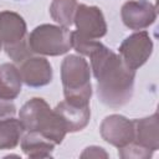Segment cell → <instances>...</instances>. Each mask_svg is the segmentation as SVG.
Listing matches in <instances>:
<instances>
[{
  "instance_id": "cell-1",
  "label": "cell",
  "mask_w": 159,
  "mask_h": 159,
  "mask_svg": "<svg viewBox=\"0 0 159 159\" xmlns=\"http://www.w3.org/2000/svg\"><path fill=\"white\" fill-rule=\"evenodd\" d=\"M88 57L97 80V94L101 102L111 108L127 104L134 93L135 71L127 67L119 55L102 42Z\"/></svg>"
},
{
  "instance_id": "cell-2",
  "label": "cell",
  "mask_w": 159,
  "mask_h": 159,
  "mask_svg": "<svg viewBox=\"0 0 159 159\" xmlns=\"http://www.w3.org/2000/svg\"><path fill=\"white\" fill-rule=\"evenodd\" d=\"M19 119L26 132H37L52 143L61 144L67 130L60 117L40 97L29 99L19 112Z\"/></svg>"
},
{
  "instance_id": "cell-3",
  "label": "cell",
  "mask_w": 159,
  "mask_h": 159,
  "mask_svg": "<svg viewBox=\"0 0 159 159\" xmlns=\"http://www.w3.org/2000/svg\"><path fill=\"white\" fill-rule=\"evenodd\" d=\"M61 81L65 101L87 106L92 97L91 68L88 62L78 55H68L61 63Z\"/></svg>"
},
{
  "instance_id": "cell-4",
  "label": "cell",
  "mask_w": 159,
  "mask_h": 159,
  "mask_svg": "<svg viewBox=\"0 0 159 159\" xmlns=\"http://www.w3.org/2000/svg\"><path fill=\"white\" fill-rule=\"evenodd\" d=\"M27 26L24 17L10 10L0 11V42L4 45L6 55L16 63L31 56V50L26 37Z\"/></svg>"
},
{
  "instance_id": "cell-5",
  "label": "cell",
  "mask_w": 159,
  "mask_h": 159,
  "mask_svg": "<svg viewBox=\"0 0 159 159\" xmlns=\"http://www.w3.org/2000/svg\"><path fill=\"white\" fill-rule=\"evenodd\" d=\"M27 41L32 53L43 56L65 55L72 47L68 27L51 24L36 26L27 37Z\"/></svg>"
},
{
  "instance_id": "cell-6",
  "label": "cell",
  "mask_w": 159,
  "mask_h": 159,
  "mask_svg": "<svg viewBox=\"0 0 159 159\" xmlns=\"http://www.w3.org/2000/svg\"><path fill=\"white\" fill-rule=\"evenodd\" d=\"M153 52V41L144 30L129 35L119 46V57L127 67L137 71L150 57Z\"/></svg>"
},
{
  "instance_id": "cell-7",
  "label": "cell",
  "mask_w": 159,
  "mask_h": 159,
  "mask_svg": "<svg viewBox=\"0 0 159 159\" xmlns=\"http://www.w3.org/2000/svg\"><path fill=\"white\" fill-rule=\"evenodd\" d=\"M99 133L104 142L120 149L134 140V124L124 116L109 114L102 120Z\"/></svg>"
},
{
  "instance_id": "cell-8",
  "label": "cell",
  "mask_w": 159,
  "mask_h": 159,
  "mask_svg": "<svg viewBox=\"0 0 159 159\" xmlns=\"http://www.w3.org/2000/svg\"><path fill=\"white\" fill-rule=\"evenodd\" d=\"M73 24L77 27V32L86 39L97 40L107 34V22L98 6L80 4L75 14Z\"/></svg>"
},
{
  "instance_id": "cell-9",
  "label": "cell",
  "mask_w": 159,
  "mask_h": 159,
  "mask_svg": "<svg viewBox=\"0 0 159 159\" xmlns=\"http://www.w3.org/2000/svg\"><path fill=\"white\" fill-rule=\"evenodd\" d=\"M120 17L128 29L140 31L154 24L157 19V10L149 1L128 0L122 5Z\"/></svg>"
},
{
  "instance_id": "cell-10",
  "label": "cell",
  "mask_w": 159,
  "mask_h": 159,
  "mask_svg": "<svg viewBox=\"0 0 159 159\" xmlns=\"http://www.w3.org/2000/svg\"><path fill=\"white\" fill-rule=\"evenodd\" d=\"M19 72L22 82L29 87H43L52 81V66L40 56H30L20 62Z\"/></svg>"
},
{
  "instance_id": "cell-11",
  "label": "cell",
  "mask_w": 159,
  "mask_h": 159,
  "mask_svg": "<svg viewBox=\"0 0 159 159\" xmlns=\"http://www.w3.org/2000/svg\"><path fill=\"white\" fill-rule=\"evenodd\" d=\"M53 111L60 117L67 133H75L82 130L83 128L87 127L91 118L89 104L80 106V104L70 103L67 101H62L55 107Z\"/></svg>"
},
{
  "instance_id": "cell-12",
  "label": "cell",
  "mask_w": 159,
  "mask_h": 159,
  "mask_svg": "<svg viewBox=\"0 0 159 159\" xmlns=\"http://www.w3.org/2000/svg\"><path fill=\"white\" fill-rule=\"evenodd\" d=\"M134 124V143L142 148L149 150L159 149V124L158 113H153L149 117L133 119Z\"/></svg>"
},
{
  "instance_id": "cell-13",
  "label": "cell",
  "mask_w": 159,
  "mask_h": 159,
  "mask_svg": "<svg viewBox=\"0 0 159 159\" xmlns=\"http://www.w3.org/2000/svg\"><path fill=\"white\" fill-rule=\"evenodd\" d=\"M55 143L45 138L37 132H27L21 138V149L26 157L34 159L51 158L55 148Z\"/></svg>"
},
{
  "instance_id": "cell-14",
  "label": "cell",
  "mask_w": 159,
  "mask_h": 159,
  "mask_svg": "<svg viewBox=\"0 0 159 159\" xmlns=\"http://www.w3.org/2000/svg\"><path fill=\"white\" fill-rule=\"evenodd\" d=\"M22 80L14 63L0 65V98L14 101L21 92Z\"/></svg>"
},
{
  "instance_id": "cell-15",
  "label": "cell",
  "mask_w": 159,
  "mask_h": 159,
  "mask_svg": "<svg viewBox=\"0 0 159 159\" xmlns=\"http://www.w3.org/2000/svg\"><path fill=\"white\" fill-rule=\"evenodd\" d=\"M25 128L20 119L9 117L0 119V150L14 149L19 145Z\"/></svg>"
},
{
  "instance_id": "cell-16",
  "label": "cell",
  "mask_w": 159,
  "mask_h": 159,
  "mask_svg": "<svg viewBox=\"0 0 159 159\" xmlns=\"http://www.w3.org/2000/svg\"><path fill=\"white\" fill-rule=\"evenodd\" d=\"M77 0H52L50 5V15L60 26L70 27L73 24L77 10Z\"/></svg>"
},
{
  "instance_id": "cell-17",
  "label": "cell",
  "mask_w": 159,
  "mask_h": 159,
  "mask_svg": "<svg viewBox=\"0 0 159 159\" xmlns=\"http://www.w3.org/2000/svg\"><path fill=\"white\" fill-rule=\"evenodd\" d=\"M118 154L123 159H148L153 155V150L142 148L140 145L132 142L130 144L120 148L118 150Z\"/></svg>"
},
{
  "instance_id": "cell-18",
  "label": "cell",
  "mask_w": 159,
  "mask_h": 159,
  "mask_svg": "<svg viewBox=\"0 0 159 159\" xmlns=\"http://www.w3.org/2000/svg\"><path fill=\"white\" fill-rule=\"evenodd\" d=\"M15 113H16V107L12 103V101H6L0 98V119L14 117Z\"/></svg>"
},
{
  "instance_id": "cell-19",
  "label": "cell",
  "mask_w": 159,
  "mask_h": 159,
  "mask_svg": "<svg viewBox=\"0 0 159 159\" xmlns=\"http://www.w3.org/2000/svg\"><path fill=\"white\" fill-rule=\"evenodd\" d=\"M107 158L108 154L106 153V150L101 147H96V145H92V147H87L84 149V152L81 154V158Z\"/></svg>"
},
{
  "instance_id": "cell-20",
  "label": "cell",
  "mask_w": 159,
  "mask_h": 159,
  "mask_svg": "<svg viewBox=\"0 0 159 159\" xmlns=\"http://www.w3.org/2000/svg\"><path fill=\"white\" fill-rule=\"evenodd\" d=\"M1 47H2V45H1V42H0V51H1Z\"/></svg>"
}]
</instances>
